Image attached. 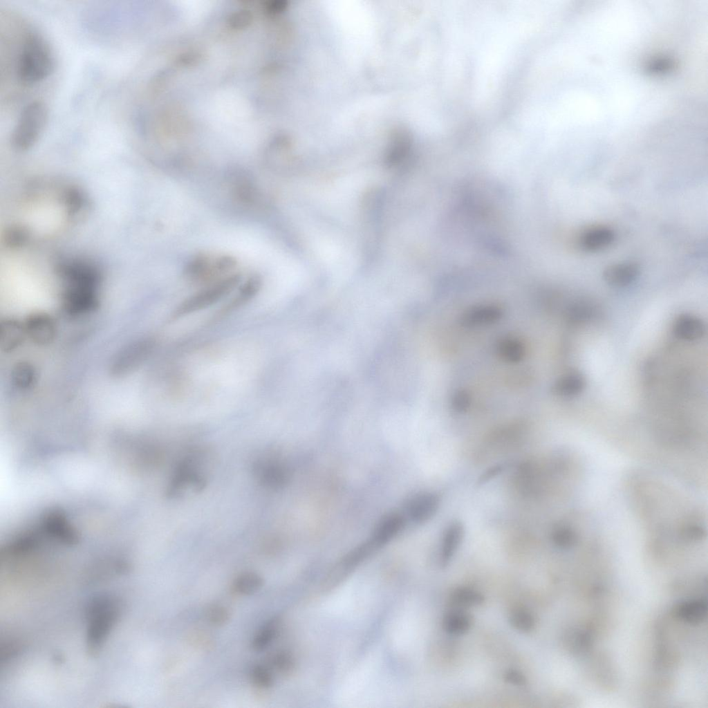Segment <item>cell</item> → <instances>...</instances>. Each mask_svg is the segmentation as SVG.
<instances>
[{
    "mask_svg": "<svg viewBox=\"0 0 708 708\" xmlns=\"http://www.w3.org/2000/svg\"><path fill=\"white\" fill-rule=\"evenodd\" d=\"M484 596L474 588L465 586L456 588L449 597L451 608L465 609L483 604Z\"/></svg>",
    "mask_w": 708,
    "mask_h": 708,
    "instance_id": "24",
    "label": "cell"
},
{
    "mask_svg": "<svg viewBox=\"0 0 708 708\" xmlns=\"http://www.w3.org/2000/svg\"><path fill=\"white\" fill-rule=\"evenodd\" d=\"M277 45H278V43L277 42ZM276 56H277V52H276ZM275 66H276V58H275ZM274 85H275V67H274Z\"/></svg>",
    "mask_w": 708,
    "mask_h": 708,
    "instance_id": "39",
    "label": "cell"
},
{
    "mask_svg": "<svg viewBox=\"0 0 708 708\" xmlns=\"http://www.w3.org/2000/svg\"><path fill=\"white\" fill-rule=\"evenodd\" d=\"M155 341L151 338L140 339L124 348L113 360L112 371L123 375L131 371L151 353Z\"/></svg>",
    "mask_w": 708,
    "mask_h": 708,
    "instance_id": "8",
    "label": "cell"
},
{
    "mask_svg": "<svg viewBox=\"0 0 708 708\" xmlns=\"http://www.w3.org/2000/svg\"><path fill=\"white\" fill-rule=\"evenodd\" d=\"M203 454L199 451L185 456L176 464L167 488L169 498H178L187 492L201 491L207 484Z\"/></svg>",
    "mask_w": 708,
    "mask_h": 708,
    "instance_id": "4",
    "label": "cell"
},
{
    "mask_svg": "<svg viewBox=\"0 0 708 708\" xmlns=\"http://www.w3.org/2000/svg\"><path fill=\"white\" fill-rule=\"evenodd\" d=\"M440 505L439 496L432 492H422L413 496L407 504V513L411 521L423 523L430 519Z\"/></svg>",
    "mask_w": 708,
    "mask_h": 708,
    "instance_id": "12",
    "label": "cell"
},
{
    "mask_svg": "<svg viewBox=\"0 0 708 708\" xmlns=\"http://www.w3.org/2000/svg\"><path fill=\"white\" fill-rule=\"evenodd\" d=\"M510 625L521 633L532 631L536 625V620L530 611L523 606L511 609L508 616Z\"/></svg>",
    "mask_w": 708,
    "mask_h": 708,
    "instance_id": "27",
    "label": "cell"
},
{
    "mask_svg": "<svg viewBox=\"0 0 708 708\" xmlns=\"http://www.w3.org/2000/svg\"><path fill=\"white\" fill-rule=\"evenodd\" d=\"M672 330L678 338L691 342L701 339L705 333L706 327L698 317L684 313L675 319Z\"/></svg>",
    "mask_w": 708,
    "mask_h": 708,
    "instance_id": "14",
    "label": "cell"
},
{
    "mask_svg": "<svg viewBox=\"0 0 708 708\" xmlns=\"http://www.w3.org/2000/svg\"><path fill=\"white\" fill-rule=\"evenodd\" d=\"M464 534L463 524L459 521L451 523L445 529L440 548V563L447 566L457 551Z\"/></svg>",
    "mask_w": 708,
    "mask_h": 708,
    "instance_id": "16",
    "label": "cell"
},
{
    "mask_svg": "<svg viewBox=\"0 0 708 708\" xmlns=\"http://www.w3.org/2000/svg\"><path fill=\"white\" fill-rule=\"evenodd\" d=\"M277 626V621L272 620L259 630L252 642V647L254 651H263L270 645L276 635Z\"/></svg>",
    "mask_w": 708,
    "mask_h": 708,
    "instance_id": "30",
    "label": "cell"
},
{
    "mask_svg": "<svg viewBox=\"0 0 708 708\" xmlns=\"http://www.w3.org/2000/svg\"><path fill=\"white\" fill-rule=\"evenodd\" d=\"M640 274V266L633 261H622L608 266L603 272V279L609 286L622 288L632 283Z\"/></svg>",
    "mask_w": 708,
    "mask_h": 708,
    "instance_id": "13",
    "label": "cell"
},
{
    "mask_svg": "<svg viewBox=\"0 0 708 708\" xmlns=\"http://www.w3.org/2000/svg\"><path fill=\"white\" fill-rule=\"evenodd\" d=\"M261 287L260 277L258 275L250 277L241 284L236 295L225 306L224 311H230L245 304L256 296Z\"/></svg>",
    "mask_w": 708,
    "mask_h": 708,
    "instance_id": "23",
    "label": "cell"
},
{
    "mask_svg": "<svg viewBox=\"0 0 708 708\" xmlns=\"http://www.w3.org/2000/svg\"><path fill=\"white\" fill-rule=\"evenodd\" d=\"M473 618L465 609L452 608L443 616L442 625L445 631L452 635L466 633L472 627Z\"/></svg>",
    "mask_w": 708,
    "mask_h": 708,
    "instance_id": "19",
    "label": "cell"
},
{
    "mask_svg": "<svg viewBox=\"0 0 708 708\" xmlns=\"http://www.w3.org/2000/svg\"><path fill=\"white\" fill-rule=\"evenodd\" d=\"M59 274L64 283L62 304L71 316L89 313L97 308L100 276L91 264L82 261L62 263Z\"/></svg>",
    "mask_w": 708,
    "mask_h": 708,
    "instance_id": "1",
    "label": "cell"
},
{
    "mask_svg": "<svg viewBox=\"0 0 708 708\" xmlns=\"http://www.w3.org/2000/svg\"><path fill=\"white\" fill-rule=\"evenodd\" d=\"M207 618L213 625L220 626L225 624L230 618L228 610L223 606L214 604L207 609Z\"/></svg>",
    "mask_w": 708,
    "mask_h": 708,
    "instance_id": "33",
    "label": "cell"
},
{
    "mask_svg": "<svg viewBox=\"0 0 708 708\" xmlns=\"http://www.w3.org/2000/svg\"><path fill=\"white\" fill-rule=\"evenodd\" d=\"M281 48H280V59H281ZM281 80H282V74H281ZM282 86H283V80H282Z\"/></svg>",
    "mask_w": 708,
    "mask_h": 708,
    "instance_id": "40",
    "label": "cell"
},
{
    "mask_svg": "<svg viewBox=\"0 0 708 708\" xmlns=\"http://www.w3.org/2000/svg\"><path fill=\"white\" fill-rule=\"evenodd\" d=\"M241 281V274H232L213 282L182 301L171 317L177 319L216 304L231 293Z\"/></svg>",
    "mask_w": 708,
    "mask_h": 708,
    "instance_id": "6",
    "label": "cell"
},
{
    "mask_svg": "<svg viewBox=\"0 0 708 708\" xmlns=\"http://www.w3.org/2000/svg\"><path fill=\"white\" fill-rule=\"evenodd\" d=\"M48 121V110L40 101L27 104L21 110L11 134L14 148L24 151L31 148L41 136Z\"/></svg>",
    "mask_w": 708,
    "mask_h": 708,
    "instance_id": "5",
    "label": "cell"
},
{
    "mask_svg": "<svg viewBox=\"0 0 708 708\" xmlns=\"http://www.w3.org/2000/svg\"><path fill=\"white\" fill-rule=\"evenodd\" d=\"M253 684L260 689H267L273 684V676L270 669L264 665L257 664L251 671Z\"/></svg>",
    "mask_w": 708,
    "mask_h": 708,
    "instance_id": "31",
    "label": "cell"
},
{
    "mask_svg": "<svg viewBox=\"0 0 708 708\" xmlns=\"http://www.w3.org/2000/svg\"><path fill=\"white\" fill-rule=\"evenodd\" d=\"M24 325L26 337L38 345L49 344L56 337L55 320L46 313L30 315L24 322Z\"/></svg>",
    "mask_w": 708,
    "mask_h": 708,
    "instance_id": "10",
    "label": "cell"
},
{
    "mask_svg": "<svg viewBox=\"0 0 708 708\" xmlns=\"http://www.w3.org/2000/svg\"><path fill=\"white\" fill-rule=\"evenodd\" d=\"M470 403L469 395L462 391L455 393L451 400L452 409L459 413L465 411L469 408Z\"/></svg>",
    "mask_w": 708,
    "mask_h": 708,
    "instance_id": "34",
    "label": "cell"
},
{
    "mask_svg": "<svg viewBox=\"0 0 708 708\" xmlns=\"http://www.w3.org/2000/svg\"><path fill=\"white\" fill-rule=\"evenodd\" d=\"M570 640L567 642L570 645V650L580 653L589 648L590 644V638L583 631L581 630H573L570 632L568 635Z\"/></svg>",
    "mask_w": 708,
    "mask_h": 708,
    "instance_id": "32",
    "label": "cell"
},
{
    "mask_svg": "<svg viewBox=\"0 0 708 708\" xmlns=\"http://www.w3.org/2000/svg\"><path fill=\"white\" fill-rule=\"evenodd\" d=\"M597 315V308L595 304L589 300H578L567 309V318L569 321L576 324L586 323L593 319Z\"/></svg>",
    "mask_w": 708,
    "mask_h": 708,
    "instance_id": "26",
    "label": "cell"
},
{
    "mask_svg": "<svg viewBox=\"0 0 708 708\" xmlns=\"http://www.w3.org/2000/svg\"><path fill=\"white\" fill-rule=\"evenodd\" d=\"M502 316L500 308L493 305L479 306L469 310L462 318L467 326L490 324L499 320Z\"/></svg>",
    "mask_w": 708,
    "mask_h": 708,
    "instance_id": "21",
    "label": "cell"
},
{
    "mask_svg": "<svg viewBox=\"0 0 708 708\" xmlns=\"http://www.w3.org/2000/svg\"><path fill=\"white\" fill-rule=\"evenodd\" d=\"M263 586V579L258 574L246 572L236 577L232 584L234 592L243 595L253 594Z\"/></svg>",
    "mask_w": 708,
    "mask_h": 708,
    "instance_id": "28",
    "label": "cell"
},
{
    "mask_svg": "<svg viewBox=\"0 0 708 708\" xmlns=\"http://www.w3.org/2000/svg\"><path fill=\"white\" fill-rule=\"evenodd\" d=\"M504 679L510 684L516 686L525 685L527 683L525 676L521 672L514 669L505 671Z\"/></svg>",
    "mask_w": 708,
    "mask_h": 708,
    "instance_id": "37",
    "label": "cell"
},
{
    "mask_svg": "<svg viewBox=\"0 0 708 708\" xmlns=\"http://www.w3.org/2000/svg\"><path fill=\"white\" fill-rule=\"evenodd\" d=\"M615 232L605 225H593L583 230L577 238V247L585 252H597L608 248L615 239Z\"/></svg>",
    "mask_w": 708,
    "mask_h": 708,
    "instance_id": "11",
    "label": "cell"
},
{
    "mask_svg": "<svg viewBox=\"0 0 708 708\" xmlns=\"http://www.w3.org/2000/svg\"><path fill=\"white\" fill-rule=\"evenodd\" d=\"M232 192L238 201L253 205L259 198V192L252 180L245 174H237L232 180Z\"/></svg>",
    "mask_w": 708,
    "mask_h": 708,
    "instance_id": "22",
    "label": "cell"
},
{
    "mask_svg": "<svg viewBox=\"0 0 708 708\" xmlns=\"http://www.w3.org/2000/svg\"><path fill=\"white\" fill-rule=\"evenodd\" d=\"M253 472L261 485L272 490L284 487L290 478L288 467L281 460L273 458L258 460L254 465Z\"/></svg>",
    "mask_w": 708,
    "mask_h": 708,
    "instance_id": "9",
    "label": "cell"
},
{
    "mask_svg": "<svg viewBox=\"0 0 708 708\" xmlns=\"http://www.w3.org/2000/svg\"><path fill=\"white\" fill-rule=\"evenodd\" d=\"M11 382L19 390H28L32 386L36 380L35 367L26 362L17 363L11 371Z\"/></svg>",
    "mask_w": 708,
    "mask_h": 708,
    "instance_id": "25",
    "label": "cell"
},
{
    "mask_svg": "<svg viewBox=\"0 0 708 708\" xmlns=\"http://www.w3.org/2000/svg\"><path fill=\"white\" fill-rule=\"evenodd\" d=\"M273 665L281 672H287L292 667V660L290 656L285 653H279L273 657Z\"/></svg>",
    "mask_w": 708,
    "mask_h": 708,
    "instance_id": "35",
    "label": "cell"
},
{
    "mask_svg": "<svg viewBox=\"0 0 708 708\" xmlns=\"http://www.w3.org/2000/svg\"><path fill=\"white\" fill-rule=\"evenodd\" d=\"M658 17L657 18L656 21H657V20H658V19H659V17H660V15H659V16H658ZM656 21H655V22H656ZM655 23H654V24H655ZM654 24H653V25H654ZM653 26H652V27H653ZM652 27H651V28H652ZM651 29H650V30H651ZM650 30H649V31H650ZM649 32H648V33H649ZM648 33H647V35H648ZM645 37H644V38H645ZM644 39H643V40H644ZM641 44H642V43H641ZM638 48H639V47H638ZM635 52H636V51H635ZM634 54H635V53H634ZM634 54H633V55H634ZM632 57H631V58H632ZM631 59H630V60H631ZM629 62H630V61H629ZM626 66H627V65H626ZM625 68H626V67H625ZM624 70H623V71H624ZM622 72H623V71H622Z\"/></svg>",
    "mask_w": 708,
    "mask_h": 708,
    "instance_id": "38",
    "label": "cell"
},
{
    "mask_svg": "<svg viewBox=\"0 0 708 708\" xmlns=\"http://www.w3.org/2000/svg\"><path fill=\"white\" fill-rule=\"evenodd\" d=\"M26 337L24 322L15 319L2 320L0 327L1 348L9 352L17 348Z\"/></svg>",
    "mask_w": 708,
    "mask_h": 708,
    "instance_id": "18",
    "label": "cell"
},
{
    "mask_svg": "<svg viewBox=\"0 0 708 708\" xmlns=\"http://www.w3.org/2000/svg\"><path fill=\"white\" fill-rule=\"evenodd\" d=\"M236 265V259L230 255L212 257L205 253H198L185 263L183 274L187 279L194 283L214 282L218 280L216 279L218 277L234 269Z\"/></svg>",
    "mask_w": 708,
    "mask_h": 708,
    "instance_id": "7",
    "label": "cell"
},
{
    "mask_svg": "<svg viewBox=\"0 0 708 708\" xmlns=\"http://www.w3.org/2000/svg\"><path fill=\"white\" fill-rule=\"evenodd\" d=\"M677 617L692 625L702 623L707 616V603L700 599L687 600L678 604L675 608Z\"/></svg>",
    "mask_w": 708,
    "mask_h": 708,
    "instance_id": "20",
    "label": "cell"
},
{
    "mask_svg": "<svg viewBox=\"0 0 708 708\" xmlns=\"http://www.w3.org/2000/svg\"><path fill=\"white\" fill-rule=\"evenodd\" d=\"M498 352L501 357L510 362L521 360L525 355L523 344L514 338H506L499 343Z\"/></svg>",
    "mask_w": 708,
    "mask_h": 708,
    "instance_id": "29",
    "label": "cell"
},
{
    "mask_svg": "<svg viewBox=\"0 0 708 708\" xmlns=\"http://www.w3.org/2000/svg\"></svg>",
    "mask_w": 708,
    "mask_h": 708,
    "instance_id": "41",
    "label": "cell"
},
{
    "mask_svg": "<svg viewBox=\"0 0 708 708\" xmlns=\"http://www.w3.org/2000/svg\"><path fill=\"white\" fill-rule=\"evenodd\" d=\"M505 469L503 464H496L487 469L478 478V485H483L501 474Z\"/></svg>",
    "mask_w": 708,
    "mask_h": 708,
    "instance_id": "36",
    "label": "cell"
},
{
    "mask_svg": "<svg viewBox=\"0 0 708 708\" xmlns=\"http://www.w3.org/2000/svg\"><path fill=\"white\" fill-rule=\"evenodd\" d=\"M404 525L403 516L397 513H391L382 517L373 532L371 541L375 547L382 546L400 533Z\"/></svg>",
    "mask_w": 708,
    "mask_h": 708,
    "instance_id": "15",
    "label": "cell"
},
{
    "mask_svg": "<svg viewBox=\"0 0 708 708\" xmlns=\"http://www.w3.org/2000/svg\"><path fill=\"white\" fill-rule=\"evenodd\" d=\"M586 386L584 376L579 371H570L559 377L552 386L557 396L570 398L580 394Z\"/></svg>",
    "mask_w": 708,
    "mask_h": 708,
    "instance_id": "17",
    "label": "cell"
},
{
    "mask_svg": "<svg viewBox=\"0 0 708 708\" xmlns=\"http://www.w3.org/2000/svg\"><path fill=\"white\" fill-rule=\"evenodd\" d=\"M54 68V57L45 39L37 34L26 37L19 54L17 76L26 85H32L47 78Z\"/></svg>",
    "mask_w": 708,
    "mask_h": 708,
    "instance_id": "3",
    "label": "cell"
},
{
    "mask_svg": "<svg viewBox=\"0 0 708 708\" xmlns=\"http://www.w3.org/2000/svg\"><path fill=\"white\" fill-rule=\"evenodd\" d=\"M121 612V601L113 595H97L88 602L85 607L86 643L91 655H95L104 645Z\"/></svg>",
    "mask_w": 708,
    "mask_h": 708,
    "instance_id": "2",
    "label": "cell"
}]
</instances>
